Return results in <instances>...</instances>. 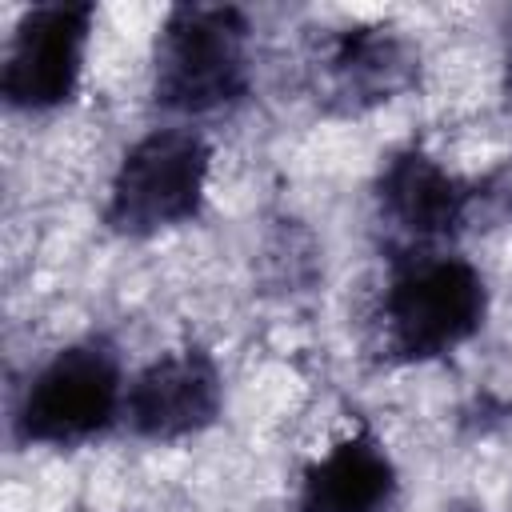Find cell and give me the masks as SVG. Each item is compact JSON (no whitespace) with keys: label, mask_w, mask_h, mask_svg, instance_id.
I'll list each match as a JSON object with an SVG mask.
<instances>
[{"label":"cell","mask_w":512,"mask_h":512,"mask_svg":"<svg viewBox=\"0 0 512 512\" xmlns=\"http://www.w3.org/2000/svg\"><path fill=\"white\" fill-rule=\"evenodd\" d=\"M212 144L192 124L152 128L132 140L108 180L104 224L124 240H152L200 216Z\"/></svg>","instance_id":"277c9868"},{"label":"cell","mask_w":512,"mask_h":512,"mask_svg":"<svg viewBox=\"0 0 512 512\" xmlns=\"http://www.w3.org/2000/svg\"><path fill=\"white\" fill-rule=\"evenodd\" d=\"M308 80L324 112L364 116L420 84V48L392 24L332 28L308 56Z\"/></svg>","instance_id":"52a82bcc"},{"label":"cell","mask_w":512,"mask_h":512,"mask_svg":"<svg viewBox=\"0 0 512 512\" xmlns=\"http://www.w3.org/2000/svg\"><path fill=\"white\" fill-rule=\"evenodd\" d=\"M476 204L480 184L460 180L416 144L388 152L372 180L376 224L384 228L392 256L444 252L472 224Z\"/></svg>","instance_id":"5b68a950"},{"label":"cell","mask_w":512,"mask_h":512,"mask_svg":"<svg viewBox=\"0 0 512 512\" xmlns=\"http://www.w3.org/2000/svg\"><path fill=\"white\" fill-rule=\"evenodd\" d=\"M488 316L480 268L456 252L396 256L376 308L380 356L388 364H428L464 348Z\"/></svg>","instance_id":"7a4b0ae2"},{"label":"cell","mask_w":512,"mask_h":512,"mask_svg":"<svg viewBox=\"0 0 512 512\" xmlns=\"http://www.w3.org/2000/svg\"><path fill=\"white\" fill-rule=\"evenodd\" d=\"M252 92V24L236 4H172L152 44V104L180 120L240 108Z\"/></svg>","instance_id":"6da1fadb"},{"label":"cell","mask_w":512,"mask_h":512,"mask_svg":"<svg viewBox=\"0 0 512 512\" xmlns=\"http://www.w3.org/2000/svg\"><path fill=\"white\" fill-rule=\"evenodd\" d=\"M296 512H400V468L372 428L332 440L296 484Z\"/></svg>","instance_id":"9c48e42d"},{"label":"cell","mask_w":512,"mask_h":512,"mask_svg":"<svg viewBox=\"0 0 512 512\" xmlns=\"http://www.w3.org/2000/svg\"><path fill=\"white\" fill-rule=\"evenodd\" d=\"M500 96H504V108L512 112V20L504 28V64H500Z\"/></svg>","instance_id":"30bf717a"},{"label":"cell","mask_w":512,"mask_h":512,"mask_svg":"<svg viewBox=\"0 0 512 512\" xmlns=\"http://www.w3.org/2000/svg\"><path fill=\"white\" fill-rule=\"evenodd\" d=\"M440 512H488V508L476 504V500H452V504H444Z\"/></svg>","instance_id":"8fae6325"},{"label":"cell","mask_w":512,"mask_h":512,"mask_svg":"<svg viewBox=\"0 0 512 512\" xmlns=\"http://www.w3.org/2000/svg\"><path fill=\"white\" fill-rule=\"evenodd\" d=\"M92 24L96 4L84 0H52L24 8L0 68L4 104L28 116H44L72 104L84 80Z\"/></svg>","instance_id":"8992f818"},{"label":"cell","mask_w":512,"mask_h":512,"mask_svg":"<svg viewBox=\"0 0 512 512\" xmlns=\"http://www.w3.org/2000/svg\"><path fill=\"white\" fill-rule=\"evenodd\" d=\"M224 412V376L204 344L152 356L124 392V424L148 444H180L208 432Z\"/></svg>","instance_id":"ba28073f"},{"label":"cell","mask_w":512,"mask_h":512,"mask_svg":"<svg viewBox=\"0 0 512 512\" xmlns=\"http://www.w3.org/2000/svg\"><path fill=\"white\" fill-rule=\"evenodd\" d=\"M124 392L116 344L104 336L72 340L28 376L12 408V436L24 448H80L124 420Z\"/></svg>","instance_id":"3957f363"}]
</instances>
